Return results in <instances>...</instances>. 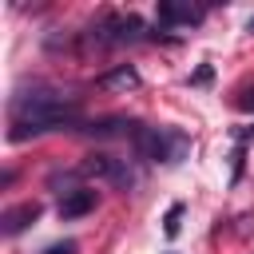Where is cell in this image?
Listing matches in <instances>:
<instances>
[{
    "instance_id": "obj_1",
    "label": "cell",
    "mask_w": 254,
    "mask_h": 254,
    "mask_svg": "<svg viewBox=\"0 0 254 254\" xmlns=\"http://www.w3.org/2000/svg\"><path fill=\"white\" fill-rule=\"evenodd\" d=\"M12 127H8V139L12 143H24V139H36V135H48V131H83L79 123V103L75 99H64L60 91L36 83L32 91H16L12 103Z\"/></svg>"
},
{
    "instance_id": "obj_2",
    "label": "cell",
    "mask_w": 254,
    "mask_h": 254,
    "mask_svg": "<svg viewBox=\"0 0 254 254\" xmlns=\"http://www.w3.org/2000/svg\"><path fill=\"white\" fill-rule=\"evenodd\" d=\"M131 143H135L139 159H151V163H179L187 155V135L183 131H159V127L135 123L131 127Z\"/></svg>"
},
{
    "instance_id": "obj_3",
    "label": "cell",
    "mask_w": 254,
    "mask_h": 254,
    "mask_svg": "<svg viewBox=\"0 0 254 254\" xmlns=\"http://www.w3.org/2000/svg\"><path fill=\"white\" fill-rule=\"evenodd\" d=\"M79 171L83 175H91V179H103V183H111V187H119V190H127L131 187V167H127V159H119V155H107V151H91V155H83V163H79Z\"/></svg>"
},
{
    "instance_id": "obj_4",
    "label": "cell",
    "mask_w": 254,
    "mask_h": 254,
    "mask_svg": "<svg viewBox=\"0 0 254 254\" xmlns=\"http://www.w3.org/2000/svg\"><path fill=\"white\" fill-rule=\"evenodd\" d=\"M91 210H95V190H87V187L64 190V198L56 202V214H60L64 222H71V218H83V214H91Z\"/></svg>"
},
{
    "instance_id": "obj_5",
    "label": "cell",
    "mask_w": 254,
    "mask_h": 254,
    "mask_svg": "<svg viewBox=\"0 0 254 254\" xmlns=\"http://www.w3.org/2000/svg\"><path fill=\"white\" fill-rule=\"evenodd\" d=\"M36 218H40V202H20V206H8V210L0 214V230H4L8 238H16V234L28 230Z\"/></svg>"
},
{
    "instance_id": "obj_6",
    "label": "cell",
    "mask_w": 254,
    "mask_h": 254,
    "mask_svg": "<svg viewBox=\"0 0 254 254\" xmlns=\"http://www.w3.org/2000/svg\"><path fill=\"white\" fill-rule=\"evenodd\" d=\"M99 87H107V91H135L139 87V71L131 64H119V67L99 75Z\"/></svg>"
},
{
    "instance_id": "obj_7",
    "label": "cell",
    "mask_w": 254,
    "mask_h": 254,
    "mask_svg": "<svg viewBox=\"0 0 254 254\" xmlns=\"http://www.w3.org/2000/svg\"><path fill=\"white\" fill-rule=\"evenodd\" d=\"M155 16H159V24H198L202 20V12L190 4H159Z\"/></svg>"
},
{
    "instance_id": "obj_8",
    "label": "cell",
    "mask_w": 254,
    "mask_h": 254,
    "mask_svg": "<svg viewBox=\"0 0 254 254\" xmlns=\"http://www.w3.org/2000/svg\"><path fill=\"white\" fill-rule=\"evenodd\" d=\"M179 218H183V202H175V206H171V210H167V222H163V230H167V234H171V238H175V234H179Z\"/></svg>"
},
{
    "instance_id": "obj_9",
    "label": "cell",
    "mask_w": 254,
    "mask_h": 254,
    "mask_svg": "<svg viewBox=\"0 0 254 254\" xmlns=\"http://www.w3.org/2000/svg\"><path fill=\"white\" fill-rule=\"evenodd\" d=\"M210 75H214V71H210V64H202V67L190 75V83H194V87H206V83H210Z\"/></svg>"
},
{
    "instance_id": "obj_10",
    "label": "cell",
    "mask_w": 254,
    "mask_h": 254,
    "mask_svg": "<svg viewBox=\"0 0 254 254\" xmlns=\"http://www.w3.org/2000/svg\"><path fill=\"white\" fill-rule=\"evenodd\" d=\"M234 107H238V111H254V87H250V91H242V95L234 99Z\"/></svg>"
},
{
    "instance_id": "obj_11",
    "label": "cell",
    "mask_w": 254,
    "mask_h": 254,
    "mask_svg": "<svg viewBox=\"0 0 254 254\" xmlns=\"http://www.w3.org/2000/svg\"><path fill=\"white\" fill-rule=\"evenodd\" d=\"M44 254H75V242H56V246H48Z\"/></svg>"
},
{
    "instance_id": "obj_12",
    "label": "cell",
    "mask_w": 254,
    "mask_h": 254,
    "mask_svg": "<svg viewBox=\"0 0 254 254\" xmlns=\"http://www.w3.org/2000/svg\"><path fill=\"white\" fill-rule=\"evenodd\" d=\"M246 32H254V16H250V24H246Z\"/></svg>"
}]
</instances>
